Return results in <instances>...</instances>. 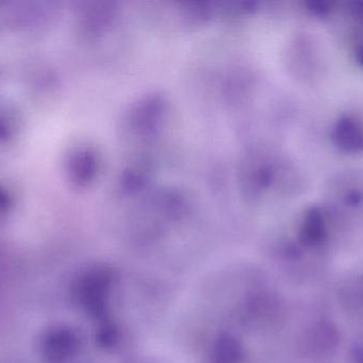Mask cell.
Listing matches in <instances>:
<instances>
[{
  "label": "cell",
  "mask_w": 363,
  "mask_h": 363,
  "mask_svg": "<svg viewBox=\"0 0 363 363\" xmlns=\"http://www.w3.org/2000/svg\"><path fill=\"white\" fill-rule=\"evenodd\" d=\"M334 140L342 151L360 153L363 151V125L353 117H345L337 123Z\"/></svg>",
  "instance_id": "cell-1"
},
{
  "label": "cell",
  "mask_w": 363,
  "mask_h": 363,
  "mask_svg": "<svg viewBox=\"0 0 363 363\" xmlns=\"http://www.w3.org/2000/svg\"><path fill=\"white\" fill-rule=\"evenodd\" d=\"M326 237V226L321 212L311 210L305 217L301 229L303 243L309 246L321 244Z\"/></svg>",
  "instance_id": "cell-2"
},
{
  "label": "cell",
  "mask_w": 363,
  "mask_h": 363,
  "mask_svg": "<svg viewBox=\"0 0 363 363\" xmlns=\"http://www.w3.org/2000/svg\"><path fill=\"white\" fill-rule=\"evenodd\" d=\"M354 362L363 363V347H357L353 353Z\"/></svg>",
  "instance_id": "cell-3"
}]
</instances>
